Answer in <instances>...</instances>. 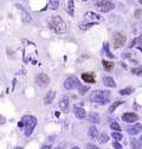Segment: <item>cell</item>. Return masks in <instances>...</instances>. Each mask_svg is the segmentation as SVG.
<instances>
[{"label":"cell","instance_id":"2","mask_svg":"<svg viewBox=\"0 0 142 149\" xmlns=\"http://www.w3.org/2000/svg\"><path fill=\"white\" fill-rule=\"evenodd\" d=\"M109 97H110V92L105 91V90H95L90 94V101L96 102V103H101V104L108 103Z\"/></svg>","mask_w":142,"mask_h":149},{"label":"cell","instance_id":"38","mask_svg":"<svg viewBox=\"0 0 142 149\" xmlns=\"http://www.w3.org/2000/svg\"><path fill=\"white\" fill-rule=\"evenodd\" d=\"M71 149H81V148H79V147H72Z\"/></svg>","mask_w":142,"mask_h":149},{"label":"cell","instance_id":"11","mask_svg":"<svg viewBox=\"0 0 142 149\" xmlns=\"http://www.w3.org/2000/svg\"><path fill=\"white\" fill-rule=\"evenodd\" d=\"M55 97H56V92L53 90H50L44 97V104H46V105L51 104L53 102V100H55Z\"/></svg>","mask_w":142,"mask_h":149},{"label":"cell","instance_id":"7","mask_svg":"<svg viewBox=\"0 0 142 149\" xmlns=\"http://www.w3.org/2000/svg\"><path fill=\"white\" fill-rule=\"evenodd\" d=\"M113 39H114V47L118 49V47L123 46L124 43H126V36L123 33H115Z\"/></svg>","mask_w":142,"mask_h":149},{"label":"cell","instance_id":"4","mask_svg":"<svg viewBox=\"0 0 142 149\" xmlns=\"http://www.w3.org/2000/svg\"><path fill=\"white\" fill-rule=\"evenodd\" d=\"M96 7L98 11L106 13V12L114 10L115 5L111 1H109V0H100V1H96Z\"/></svg>","mask_w":142,"mask_h":149},{"label":"cell","instance_id":"18","mask_svg":"<svg viewBox=\"0 0 142 149\" xmlns=\"http://www.w3.org/2000/svg\"><path fill=\"white\" fill-rule=\"evenodd\" d=\"M88 121L91 122V123H98V122H100V116H98V114L91 113L90 115L88 116Z\"/></svg>","mask_w":142,"mask_h":149},{"label":"cell","instance_id":"41","mask_svg":"<svg viewBox=\"0 0 142 149\" xmlns=\"http://www.w3.org/2000/svg\"><path fill=\"white\" fill-rule=\"evenodd\" d=\"M139 1H140V3H141V4H142V0H139Z\"/></svg>","mask_w":142,"mask_h":149},{"label":"cell","instance_id":"15","mask_svg":"<svg viewBox=\"0 0 142 149\" xmlns=\"http://www.w3.org/2000/svg\"><path fill=\"white\" fill-rule=\"evenodd\" d=\"M82 79L85 82V83H95V76L91 73V72H85V73H82Z\"/></svg>","mask_w":142,"mask_h":149},{"label":"cell","instance_id":"26","mask_svg":"<svg viewBox=\"0 0 142 149\" xmlns=\"http://www.w3.org/2000/svg\"><path fill=\"white\" fill-rule=\"evenodd\" d=\"M111 137H113L114 140H116V141H120V140L123 139V135H122L120 132H114V133L111 134Z\"/></svg>","mask_w":142,"mask_h":149},{"label":"cell","instance_id":"37","mask_svg":"<svg viewBox=\"0 0 142 149\" xmlns=\"http://www.w3.org/2000/svg\"><path fill=\"white\" fill-rule=\"evenodd\" d=\"M56 149H64V148H63V147H62V146H58V147H57V148H56Z\"/></svg>","mask_w":142,"mask_h":149},{"label":"cell","instance_id":"17","mask_svg":"<svg viewBox=\"0 0 142 149\" xmlns=\"http://www.w3.org/2000/svg\"><path fill=\"white\" fill-rule=\"evenodd\" d=\"M49 8L52 11H56L59 8V0H50L49 1Z\"/></svg>","mask_w":142,"mask_h":149},{"label":"cell","instance_id":"22","mask_svg":"<svg viewBox=\"0 0 142 149\" xmlns=\"http://www.w3.org/2000/svg\"><path fill=\"white\" fill-rule=\"evenodd\" d=\"M66 12L70 15H74V0H69L68 7H66Z\"/></svg>","mask_w":142,"mask_h":149},{"label":"cell","instance_id":"25","mask_svg":"<svg viewBox=\"0 0 142 149\" xmlns=\"http://www.w3.org/2000/svg\"><path fill=\"white\" fill-rule=\"evenodd\" d=\"M123 102L122 101H116L115 103H113L111 105H110V108H109V113H114V111H115V109L118 107V105H121Z\"/></svg>","mask_w":142,"mask_h":149},{"label":"cell","instance_id":"35","mask_svg":"<svg viewBox=\"0 0 142 149\" xmlns=\"http://www.w3.org/2000/svg\"><path fill=\"white\" fill-rule=\"evenodd\" d=\"M136 43H137V44H140V45H142V34H141V36H139V38L136 39Z\"/></svg>","mask_w":142,"mask_h":149},{"label":"cell","instance_id":"32","mask_svg":"<svg viewBox=\"0 0 142 149\" xmlns=\"http://www.w3.org/2000/svg\"><path fill=\"white\" fill-rule=\"evenodd\" d=\"M85 149H100V147H97V146H95L93 143H88L85 146Z\"/></svg>","mask_w":142,"mask_h":149},{"label":"cell","instance_id":"16","mask_svg":"<svg viewBox=\"0 0 142 149\" xmlns=\"http://www.w3.org/2000/svg\"><path fill=\"white\" fill-rule=\"evenodd\" d=\"M102 81H103V84L105 86H108V88H115L116 86V83H115L114 78H111L110 76H104Z\"/></svg>","mask_w":142,"mask_h":149},{"label":"cell","instance_id":"19","mask_svg":"<svg viewBox=\"0 0 142 149\" xmlns=\"http://www.w3.org/2000/svg\"><path fill=\"white\" fill-rule=\"evenodd\" d=\"M102 64H103V68L105 71H111L114 68V63L109 62V61H102Z\"/></svg>","mask_w":142,"mask_h":149},{"label":"cell","instance_id":"1","mask_svg":"<svg viewBox=\"0 0 142 149\" xmlns=\"http://www.w3.org/2000/svg\"><path fill=\"white\" fill-rule=\"evenodd\" d=\"M47 25L55 33L63 34L66 32V24L59 15H52L51 18H49Z\"/></svg>","mask_w":142,"mask_h":149},{"label":"cell","instance_id":"5","mask_svg":"<svg viewBox=\"0 0 142 149\" xmlns=\"http://www.w3.org/2000/svg\"><path fill=\"white\" fill-rule=\"evenodd\" d=\"M64 89L66 90H72V89H76V88H79L81 86V83H79V79L75 76H71V77H68L65 81H64V84H63Z\"/></svg>","mask_w":142,"mask_h":149},{"label":"cell","instance_id":"24","mask_svg":"<svg viewBox=\"0 0 142 149\" xmlns=\"http://www.w3.org/2000/svg\"><path fill=\"white\" fill-rule=\"evenodd\" d=\"M133 91H134L133 88H126V89L120 90V95H122V96H127V95H130Z\"/></svg>","mask_w":142,"mask_h":149},{"label":"cell","instance_id":"10","mask_svg":"<svg viewBox=\"0 0 142 149\" xmlns=\"http://www.w3.org/2000/svg\"><path fill=\"white\" fill-rule=\"evenodd\" d=\"M127 132H128V134H130V135H137V134H140V133L142 132V124H141V123H136V124H134L133 127H129V128L127 129Z\"/></svg>","mask_w":142,"mask_h":149},{"label":"cell","instance_id":"20","mask_svg":"<svg viewBox=\"0 0 142 149\" xmlns=\"http://www.w3.org/2000/svg\"><path fill=\"white\" fill-rule=\"evenodd\" d=\"M130 146H132L133 149H142V144H141L140 140H136V139H132Z\"/></svg>","mask_w":142,"mask_h":149},{"label":"cell","instance_id":"27","mask_svg":"<svg viewBox=\"0 0 142 149\" xmlns=\"http://www.w3.org/2000/svg\"><path fill=\"white\" fill-rule=\"evenodd\" d=\"M110 128L113 130H115V132H120V130H121V127H120V124L117 122H111L110 123Z\"/></svg>","mask_w":142,"mask_h":149},{"label":"cell","instance_id":"8","mask_svg":"<svg viewBox=\"0 0 142 149\" xmlns=\"http://www.w3.org/2000/svg\"><path fill=\"white\" fill-rule=\"evenodd\" d=\"M85 17V20L86 22H90V23H97V22H101L102 20V17L95 12H91V11H89L84 14Z\"/></svg>","mask_w":142,"mask_h":149},{"label":"cell","instance_id":"28","mask_svg":"<svg viewBox=\"0 0 142 149\" xmlns=\"http://www.w3.org/2000/svg\"><path fill=\"white\" fill-rule=\"evenodd\" d=\"M95 23H89V24H81L79 25V29L81 30H88V29H90L91 26H94Z\"/></svg>","mask_w":142,"mask_h":149},{"label":"cell","instance_id":"29","mask_svg":"<svg viewBox=\"0 0 142 149\" xmlns=\"http://www.w3.org/2000/svg\"><path fill=\"white\" fill-rule=\"evenodd\" d=\"M104 51L106 52V56H108V57H110V58H114V54H111V52L109 51V47H108V43H105V44H104Z\"/></svg>","mask_w":142,"mask_h":149},{"label":"cell","instance_id":"40","mask_svg":"<svg viewBox=\"0 0 142 149\" xmlns=\"http://www.w3.org/2000/svg\"><path fill=\"white\" fill-rule=\"evenodd\" d=\"M14 149H23V148H22V147H15Z\"/></svg>","mask_w":142,"mask_h":149},{"label":"cell","instance_id":"33","mask_svg":"<svg viewBox=\"0 0 142 149\" xmlns=\"http://www.w3.org/2000/svg\"><path fill=\"white\" fill-rule=\"evenodd\" d=\"M113 146H114V148H115V149H122V146H121L118 142H114V143H113Z\"/></svg>","mask_w":142,"mask_h":149},{"label":"cell","instance_id":"39","mask_svg":"<svg viewBox=\"0 0 142 149\" xmlns=\"http://www.w3.org/2000/svg\"><path fill=\"white\" fill-rule=\"evenodd\" d=\"M139 140H140V142H141V144H142V135H141V137H140Z\"/></svg>","mask_w":142,"mask_h":149},{"label":"cell","instance_id":"14","mask_svg":"<svg viewBox=\"0 0 142 149\" xmlns=\"http://www.w3.org/2000/svg\"><path fill=\"white\" fill-rule=\"evenodd\" d=\"M88 135H89V137H90L91 140H98V130H97V128L95 127V125H93V127H90L89 128V132H88Z\"/></svg>","mask_w":142,"mask_h":149},{"label":"cell","instance_id":"12","mask_svg":"<svg viewBox=\"0 0 142 149\" xmlns=\"http://www.w3.org/2000/svg\"><path fill=\"white\" fill-rule=\"evenodd\" d=\"M59 108L63 113H68L69 111V98L66 96H63L61 102H59Z\"/></svg>","mask_w":142,"mask_h":149},{"label":"cell","instance_id":"3","mask_svg":"<svg viewBox=\"0 0 142 149\" xmlns=\"http://www.w3.org/2000/svg\"><path fill=\"white\" fill-rule=\"evenodd\" d=\"M23 123H24V134L26 137L31 136L33 133V129L37 125V118L32 115H26L22 118Z\"/></svg>","mask_w":142,"mask_h":149},{"label":"cell","instance_id":"23","mask_svg":"<svg viewBox=\"0 0 142 149\" xmlns=\"http://www.w3.org/2000/svg\"><path fill=\"white\" fill-rule=\"evenodd\" d=\"M108 141H109V136L106 135L105 133H103V134H101V135L98 136V142H100V143H102V144L106 143Z\"/></svg>","mask_w":142,"mask_h":149},{"label":"cell","instance_id":"6","mask_svg":"<svg viewBox=\"0 0 142 149\" xmlns=\"http://www.w3.org/2000/svg\"><path fill=\"white\" fill-rule=\"evenodd\" d=\"M36 84L40 88H45L50 84V77L46 73H39L36 76Z\"/></svg>","mask_w":142,"mask_h":149},{"label":"cell","instance_id":"30","mask_svg":"<svg viewBox=\"0 0 142 149\" xmlns=\"http://www.w3.org/2000/svg\"><path fill=\"white\" fill-rule=\"evenodd\" d=\"M132 72H133V73H135V74H139V76H142V68L140 66V68L133 69V70H132Z\"/></svg>","mask_w":142,"mask_h":149},{"label":"cell","instance_id":"31","mask_svg":"<svg viewBox=\"0 0 142 149\" xmlns=\"http://www.w3.org/2000/svg\"><path fill=\"white\" fill-rule=\"evenodd\" d=\"M78 89H79V94H81V95H84V94H85V91H88V90H89V88H88V86H82V85H81Z\"/></svg>","mask_w":142,"mask_h":149},{"label":"cell","instance_id":"9","mask_svg":"<svg viewBox=\"0 0 142 149\" xmlns=\"http://www.w3.org/2000/svg\"><path fill=\"white\" fill-rule=\"evenodd\" d=\"M122 120L127 123H133V122H136L139 120V116L134 113H126L122 115Z\"/></svg>","mask_w":142,"mask_h":149},{"label":"cell","instance_id":"36","mask_svg":"<svg viewBox=\"0 0 142 149\" xmlns=\"http://www.w3.org/2000/svg\"><path fill=\"white\" fill-rule=\"evenodd\" d=\"M51 148H52L51 144H44V146L42 147V149H51Z\"/></svg>","mask_w":142,"mask_h":149},{"label":"cell","instance_id":"34","mask_svg":"<svg viewBox=\"0 0 142 149\" xmlns=\"http://www.w3.org/2000/svg\"><path fill=\"white\" fill-rule=\"evenodd\" d=\"M5 123H6V118L3 115H0V124H5Z\"/></svg>","mask_w":142,"mask_h":149},{"label":"cell","instance_id":"13","mask_svg":"<svg viewBox=\"0 0 142 149\" xmlns=\"http://www.w3.org/2000/svg\"><path fill=\"white\" fill-rule=\"evenodd\" d=\"M74 113H75V116H76L77 118H84V117H85V115H86L85 109H84V108H82V107H75Z\"/></svg>","mask_w":142,"mask_h":149},{"label":"cell","instance_id":"21","mask_svg":"<svg viewBox=\"0 0 142 149\" xmlns=\"http://www.w3.org/2000/svg\"><path fill=\"white\" fill-rule=\"evenodd\" d=\"M22 18H23V22L25 23V24H27V23H30L31 22V14L29 13V12H26V11H23V14H22Z\"/></svg>","mask_w":142,"mask_h":149}]
</instances>
